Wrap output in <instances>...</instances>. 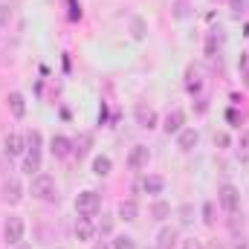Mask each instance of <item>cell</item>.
Listing matches in <instances>:
<instances>
[{"instance_id":"6da1fadb","label":"cell","mask_w":249,"mask_h":249,"mask_svg":"<svg viewBox=\"0 0 249 249\" xmlns=\"http://www.w3.org/2000/svg\"><path fill=\"white\" fill-rule=\"evenodd\" d=\"M99 206H102L99 191H81V194L75 197V212H78V217H96V214H99Z\"/></svg>"},{"instance_id":"7a4b0ae2","label":"cell","mask_w":249,"mask_h":249,"mask_svg":"<svg viewBox=\"0 0 249 249\" xmlns=\"http://www.w3.org/2000/svg\"><path fill=\"white\" fill-rule=\"evenodd\" d=\"M32 194H35L38 200L55 203V200H58V191H55V180H53L50 174H38V177L32 180Z\"/></svg>"},{"instance_id":"3957f363","label":"cell","mask_w":249,"mask_h":249,"mask_svg":"<svg viewBox=\"0 0 249 249\" xmlns=\"http://www.w3.org/2000/svg\"><path fill=\"white\" fill-rule=\"evenodd\" d=\"M217 200H220V206H223L226 212H238V206H241V191L232 186V183H226V186H220V191H217Z\"/></svg>"},{"instance_id":"277c9868","label":"cell","mask_w":249,"mask_h":249,"mask_svg":"<svg viewBox=\"0 0 249 249\" xmlns=\"http://www.w3.org/2000/svg\"><path fill=\"white\" fill-rule=\"evenodd\" d=\"M3 238H6L9 247H18L23 241V220L20 217H9L6 226H3Z\"/></svg>"},{"instance_id":"5b68a950","label":"cell","mask_w":249,"mask_h":249,"mask_svg":"<svg viewBox=\"0 0 249 249\" xmlns=\"http://www.w3.org/2000/svg\"><path fill=\"white\" fill-rule=\"evenodd\" d=\"M0 197H3V203H9V206H18L20 203V197H23V188L18 180H6L3 188H0Z\"/></svg>"},{"instance_id":"8992f818","label":"cell","mask_w":249,"mask_h":249,"mask_svg":"<svg viewBox=\"0 0 249 249\" xmlns=\"http://www.w3.org/2000/svg\"><path fill=\"white\" fill-rule=\"evenodd\" d=\"M148 160H151V151H148L145 145H133V151L127 154V165H130L133 171L145 168V165H148Z\"/></svg>"},{"instance_id":"52a82bcc","label":"cell","mask_w":249,"mask_h":249,"mask_svg":"<svg viewBox=\"0 0 249 249\" xmlns=\"http://www.w3.org/2000/svg\"><path fill=\"white\" fill-rule=\"evenodd\" d=\"M133 116H136V124H139V127H145V130L157 127V113H154V107H148V105H136Z\"/></svg>"},{"instance_id":"ba28073f","label":"cell","mask_w":249,"mask_h":249,"mask_svg":"<svg viewBox=\"0 0 249 249\" xmlns=\"http://www.w3.org/2000/svg\"><path fill=\"white\" fill-rule=\"evenodd\" d=\"M3 148H6V157H20L26 151V139L18 136V133H9L6 142H3Z\"/></svg>"},{"instance_id":"9c48e42d","label":"cell","mask_w":249,"mask_h":249,"mask_svg":"<svg viewBox=\"0 0 249 249\" xmlns=\"http://www.w3.org/2000/svg\"><path fill=\"white\" fill-rule=\"evenodd\" d=\"M177 238H180V232H177L174 226H162V229H160V235H157V247H160V249H174Z\"/></svg>"},{"instance_id":"30bf717a","label":"cell","mask_w":249,"mask_h":249,"mask_svg":"<svg viewBox=\"0 0 249 249\" xmlns=\"http://www.w3.org/2000/svg\"><path fill=\"white\" fill-rule=\"evenodd\" d=\"M50 151H53V157L64 160V157H70V154H72V142H70L67 136H53V142H50Z\"/></svg>"},{"instance_id":"8fae6325","label":"cell","mask_w":249,"mask_h":249,"mask_svg":"<svg viewBox=\"0 0 249 249\" xmlns=\"http://www.w3.org/2000/svg\"><path fill=\"white\" fill-rule=\"evenodd\" d=\"M93 235H96L93 220H90V217H78V220H75V238H78V241H93Z\"/></svg>"},{"instance_id":"7c38bea8","label":"cell","mask_w":249,"mask_h":249,"mask_svg":"<svg viewBox=\"0 0 249 249\" xmlns=\"http://www.w3.org/2000/svg\"><path fill=\"white\" fill-rule=\"evenodd\" d=\"M183 122H186V113H183V110H171V113L165 116V124H162V127H165V133L171 136V133H180V130H183Z\"/></svg>"},{"instance_id":"4fadbf2b","label":"cell","mask_w":249,"mask_h":249,"mask_svg":"<svg viewBox=\"0 0 249 249\" xmlns=\"http://www.w3.org/2000/svg\"><path fill=\"white\" fill-rule=\"evenodd\" d=\"M6 102H9V110H12L15 119H23V116H26V99H23L20 93H9Z\"/></svg>"},{"instance_id":"5bb4252c","label":"cell","mask_w":249,"mask_h":249,"mask_svg":"<svg viewBox=\"0 0 249 249\" xmlns=\"http://www.w3.org/2000/svg\"><path fill=\"white\" fill-rule=\"evenodd\" d=\"M197 130H191V127H183L180 130V136H177V145H180V151H191L194 145H197Z\"/></svg>"},{"instance_id":"9a60e30c","label":"cell","mask_w":249,"mask_h":249,"mask_svg":"<svg viewBox=\"0 0 249 249\" xmlns=\"http://www.w3.org/2000/svg\"><path fill=\"white\" fill-rule=\"evenodd\" d=\"M119 217L127 220V223L136 220V217H139V206H136L133 200H122V203H119Z\"/></svg>"},{"instance_id":"2e32d148","label":"cell","mask_w":249,"mask_h":249,"mask_svg":"<svg viewBox=\"0 0 249 249\" xmlns=\"http://www.w3.org/2000/svg\"><path fill=\"white\" fill-rule=\"evenodd\" d=\"M23 171H26L29 177H38V174H41V154H26V160H23Z\"/></svg>"},{"instance_id":"e0dca14e","label":"cell","mask_w":249,"mask_h":249,"mask_svg":"<svg viewBox=\"0 0 249 249\" xmlns=\"http://www.w3.org/2000/svg\"><path fill=\"white\" fill-rule=\"evenodd\" d=\"M110 168H113L110 157H96V160H93V174H96V177H107Z\"/></svg>"},{"instance_id":"ac0fdd59","label":"cell","mask_w":249,"mask_h":249,"mask_svg":"<svg viewBox=\"0 0 249 249\" xmlns=\"http://www.w3.org/2000/svg\"><path fill=\"white\" fill-rule=\"evenodd\" d=\"M142 188H145L148 194H160V191L165 188V180H162V177H157V174H151V177H145V180H142Z\"/></svg>"},{"instance_id":"d6986e66","label":"cell","mask_w":249,"mask_h":249,"mask_svg":"<svg viewBox=\"0 0 249 249\" xmlns=\"http://www.w3.org/2000/svg\"><path fill=\"white\" fill-rule=\"evenodd\" d=\"M26 151H29V154H41V133H38V130H29V136H26Z\"/></svg>"},{"instance_id":"ffe728a7","label":"cell","mask_w":249,"mask_h":249,"mask_svg":"<svg viewBox=\"0 0 249 249\" xmlns=\"http://www.w3.org/2000/svg\"><path fill=\"white\" fill-rule=\"evenodd\" d=\"M151 214H154L157 220H165V217L171 214V206H168V203H162V200H157V203L151 206Z\"/></svg>"},{"instance_id":"44dd1931","label":"cell","mask_w":249,"mask_h":249,"mask_svg":"<svg viewBox=\"0 0 249 249\" xmlns=\"http://www.w3.org/2000/svg\"><path fill=\"white\" fill-rule=\"evenodd\" d=\"M113 249H136V241L130 235H119V238H113Z\"/></svg>"},{"instance_id":"7402d4cb","label":"cell","mask_w":249,"mask_h":249,"mask_svg":"<svg viewBox=\"0 0 249 249\" xmlns=\"http://www.w3.org/2000/svg\"><path fill=\"white\" fill-rule=\"evenodd\" d=\"M186 87H188V93H197V90H200V72H197V70H188Z\"/></svg>"},{"instance_id":"603a6c76","label":"cell","mask_w":249,"mask_h":249,"mask_svg":"<svg viewBox=\"0 0 249 249\" xmlns=\"http://www.w3.org/2000/svg\"><path fill=\"white\" fill-rule=\"evenodd\" d=\"M238 154H241V160H247V157H249V130H241V139H238Z\"/></svg>"},{"instance_id":"cb8c5ba5","label":"cell","mask_w":249,"mask_h":249,"mask_svg":"<svg viewBox=\"0 0 249 249\" xmlns=\"http://www.w3.org/2000/svg\"><path fill=\"white\" fill-rule=\"evenodd\" d=\"M203 223L214 226V203H203Z\"/></svg>"},{"instance_id":"d4e9b609","label":"cell","mask_w":249,"mask_h":249,"mask_svg":"<svg viewBox=\"0 0 249 249\" xmlns=\"http://www.w3.org/2000/svg\"><path fill=\"white\" fill-rule=\"evenodd\" d=\"M217 41H220V35H217V32H212V35L206 38V55H214V50H217Z\"/></svg>"},{"instance_id":"484cf974","label":"cell","mask_w":249,"mask_h":249,"mask_svg":"<svg viewBox=\"0 0 249 249\" xmlns=\"http://www.w3.org/2000/svg\"><path fill=\"white\" fill-rule=\"evenodd\" d=\"M87 145H90V136H81V139H78V142H75V157H78V160H81V157H84V154H87V151H90V148H87Z\"/></svg>"},{"instance_id":"4316f807","label":"cell","mask_w":249,"mask_h":249,"mask_svg":"<svg viewBox=\"0 0 249 249\" xmlns=\"http://www.w3.org/2000/svg\"><path fill=\"white\" fill-rule=\"evenodd\" d=\"M133 38H136V41L145 38V23H142V18H133Z\"/></svg>"},{"instance_id":"83f0119b","label":"cell","mask_w":249,"mask_h":249,"mask_svg":"<svg viewBox=\"0 0 249 249\" xmlns=\"http://www.w3.org/2000/svg\"><path fill=\"white\" fill-rule=\"evenodd\" d=\"M110 229H113V220H110V217H102V223L96 226L99 235H110Z\"/></svg>"},{"instance_id":"f1b7e54d","label":"cell","mask_w":249,"mask_h":249,"mask_svg":"<svg viewBox=\"0 0 249 249\" xmlns=\"http://www.w3.org/2000/svg\"><path fill=\"white\" fill-rule=\"evenodd\" d=\"M229 9H232L235 15H244V12H247V0H229Z\"/></svg>"},{"instance_id":"f546056e","label":"cell","mask_w":249,"mask_h":249,"mask_svg":"<svg viewBox=\"0 0 249 249\" xmlns=\"http://www.w3.org/2000/svg\"><path fill=\"white\" fill-rule=\"evenodd\" d=\"M229 142H232V139H229L226 133H214V145H217V148H229Z\"/></svg>"},{"instance_id":"4dcf8cb0","label":"cell","mask_w":249,"mask_h":249,"mask_svg":"<svg viewBox=\"0 0 249 249\" xmlns=\"http://www.w3.org/2000/svg\"><path fill=\"white\" fill-rule=\"evenodd\" d=\"M78 18H81V9L75 0H70V20H78Z\"/></svg>"},{"instance_id":"1f68e13d","label":"cell","mask_w":249,"mask_h":249,"mask_svg":"<svg viewBox=\"0 0 249 249\" xmlns=\"http://www.w3.org/2000/svg\"><path fill=\"white\" fill-rule=\"evenodd\" d=\"M174 15H177V18H186V15H188V6H186V3H177V6H174Z\"/></svg>"},{"instance_id":"d6a6232c","label":"cell","mask_w":249,"mask_h":249,"mask_svg":"<svg viewBox=\"0 0 249 249\" xmlns=\"http://www.w3.org/2000/svg\"><path fill=\"white\" fill-rule=\"evenodd\" d=\"M183 249H203V244H200L197 238H188L186 244H183Z\"/></svg>"},{"instance_id":"836d02e7","label":"cell","mask_w":249,"mask_h":249,"mask_svg":"<svg viewBox=\"0 0 249 249\" xmlns=\"http://www.w3.org/2000/svg\"><path fill=\"white\" fill-rule=\"evenodd\" d=\"M180 214H183V217H180L183 223H191V209H188V206H183V209H180Z\"/></svg>"},{"instance_id":"e575fe53","label":"cell","mask_w":249,"mask_h":249,"mask_svg":"<svg viewBox=\"0 0 249 249\" xmlns=\"http://www.w3.org/2000/svg\"><path fill=\"white\" fill-rule=\"evenodd\" d=\"M9 20V6H0V26Z\"/></svg>"},{"instance_id":"d590c367","label":"cell","mask_w":249,"mask_h":249,"mask_svg":"<svg viewBox=\"0 0 249 249\" xmlns=\"http://www.w3.org/2000/svg\"><path fill=\"white\" fill-rule=\"evenodd\" d=\"M209 249H223V247H220V244H217V241H214V244H212V247H209Z\"/></svg>"},{"instance_id":"8d00e7d4","label":"cell","mask_w":249,"mask_h":249,"mask_svg":"<svg viewBox=\"0 0 249 249\" xmlns=\"http://www.w3.org/2000/svg\"><path fill=\"white\" fill-rule=\"evenodd\" d=\"M247 87H249V72H247Z\"/></svg>"},{"instance_id":"74e56055","label":"cell","mask_w":249,"mask_h":249,"mask_svg":"<svg viewBox=\"0 0 249 249\" xmlns=\"http://www.w3.org/2000/svg\"><path fill=\"white\" fill-rule=\"evenodd\" d=\"M20 249H29V247H20Z\"/></svg>"},{"instance_id":"f35d334b","label":"cell","mask_w":249,"mask_h":249,"mask_svg":"<svg viewBox=\"0 0 249 249\" xmlns=\"http://www.w3.org/2000/svg\"><path fill=\"white\" fill-rule=\"evenodd\" d=\"M157 249H160V247H157Z\"/></svg>"}]
</instances>
